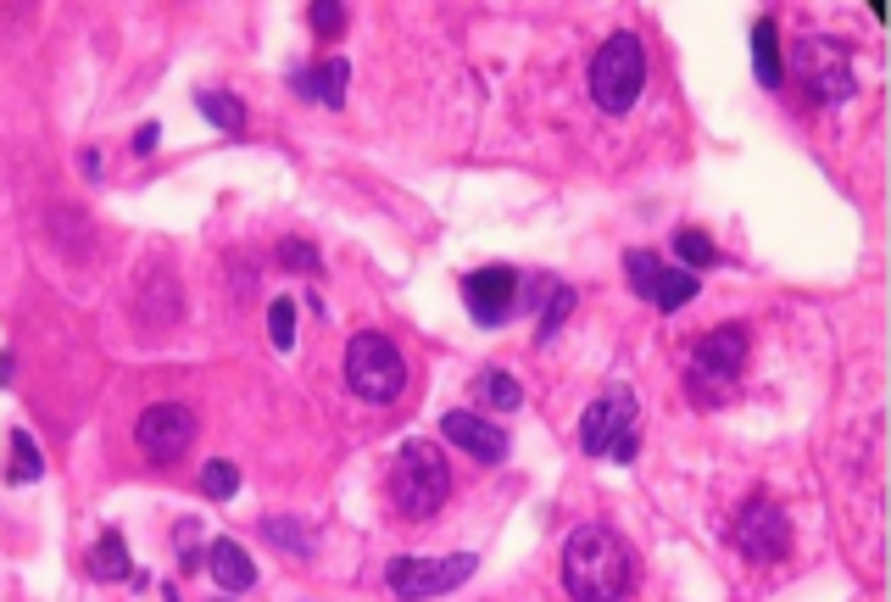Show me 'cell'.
I'll return each instance as SVG.
<instances>
[{"instance_id": "obj_1", "label": "cell", "mask_w": 891, "mask_h": 602, "mask_svg": "<svg viewBox=\"0 0 891 602\" xmlns=\"http://www.w3.org/2000/svg\"><path fill=\"white\" fill-rule=\"evenodd\" d=\"M563 591L574 602H624L636 591V547L613 525H580L563 541Z\"/></svg>"}, {"instance_id": "obj_2", "label": "cell", "mask_w": 891, "mask_h": 602, "mask_svg": "<svg viewBox=\"0 0 891 602\" xmlns=\"http://www.w3.org/2000/svg\"><path fill=\"white\" fill-rule=\"evenodd\" d=\"M647 90V45L636 29H618L602 40V51L591 56V96L602 112L624 118Z\"/></svg>"}, {"instance_id": "obj_3", "label": "cell", "mask_w": 891, "mask_h": 602, "mask_svg": "<svg viewBox=\"0 0 891 602\" xmlns=\"http://www.w3.org/2000/svg\"><path fill=\"white\" fill-rule=\"evenodd\" d=\"M391 496L407 519H435L452 496V463L435 441H407L391 463Z\"/></svg>"}, {"instance_id": "obj_4", "label": "cell", "mask_w": 891, "mask_h": 602, "mask_svg": "<svg viewBox=\"0 0 891 602\" xmlns=\"http://www.w3.org/2000/svg\"><path fill=\"white\" fill-rule=\"evenodd\" d=\"M345 385L363 396V402H396L407 391V358L391 335L380 329H363L345 340Z\"/></svg>"}, {"instance_id": "obj_5", "label": "cell", "mask_w": 891, "mask_h": 602, "mask_svg": "<svg viewBox=\"0 0 891 602\" xmlns=\"http://www.w3.org/2000/svg\"><path fill=\"white\" fill-rule=\"evenodd\" d=\"M580 452L591 458H618V463H630L636 458V391H602L585 413H580Z\"/></svg>"}, {"instance_id": "obj_6", "label": "cell", "mask_w": 891, "mask_h": 602, "mask_svg": "<svg viewBox=\"0 0 891 602\" xmlns=\"http://www.w3.org/2000/svg\"><path fill=\"white\" fill-rule=\"evenodd\" d=\"M796 78H802V96H809L814 107L853 101V56L831 34H814V40L796 45Z\"/></svg>"}, {"instance_id": "obj_7", "label": "cell", "mask_w": 891, "mask_h": 602, "mask_svg": "<svg viewBox=\"0 0 891 602\" xmlns=\"http://www.w3.org/2000/svg\"><path fill=\"white\" fill-rule=\"evenodd\" d=\"M134 441L151 463H178L196 447V413L185 402H151L134 418Z\"/></svg>"}, {"instance_id": "obj_8", "label": "cell", "mask_w": 891, "mask_h": 602, "mask_svg": "<svg viewBox=\"0 0 891 602\" xmlns=\"http://www.w3.org/2000/svg\"><path fill=\"white\" fill-rule=\"evenodd\" d=\"M736 547L752 558V563H780L791 552V519L774 496H747L741 513H736Z\"/></svg>"}, {"instance_id": "obj_9", "label": "cell", "mask_w": 891, "mask_h": 602, "mask_svg": "<svg viewBox=\"0 0 891 602\" xmlns=\"http://www.w3.org/2000/svg\"><path fill=\"white\" fill-rule=\"evenodd\" d=\"M480 558L474 552H452V558H391L385 580L402 596H440V591H458L463 580H474Z\"/></svg>"}, {"instance_id": "obj_10", "label": "cell", "mask_w": 891, "mask_h": 602, "mask_svg": "<svg viewBox=\"0 0 891 602\" xmlns=\"http://www.w3.org/2000/svg\"><path fill=\"white\" fill-rule=\"evenodd\" d=\"M747 352H752L747 324H719V329H707V335L696 340V352H691V391L702 396V385H730V380L741 374Z\"/></svg>"}, {"instance_id": "obj_11", "label": "cell", "mask_w": 891, "mask_h": 602, "mask_svg": "<svg viewBox=\"0 0 891 602\" xmlns=\"http://www.w3.org/2000/svg\"><path fill=\"white\" fill-rule=\"evenodd\" d=\"M463 307H469V318H474V324H485V329L507 324V318H513V307H518V274H513L507 263L474 269V274L463 280Z\"/></svg>"}, {"instance_id": "obj_12", "label": "cell", "mask_w": 891, "mask_h": 602, "mask_svg": "<svg viewBox=\"0 0 891 602\" xmlns=\"http://www.w3.org/2000/svg\"><path fill=\"white\" fill-rule=\"evenodd\" d=\"M440 429H446V441L463 447V452L480 458V463H502V458H507V436H502V424H491L485 413L458 407V413H446V418H440Z\"/></svg>"}, {"instance_id": "obj_13", "label": "cell", "mask_w": 891, "mask_h": 602, "mask_svg": "<svg viewBox=\"0 0 891 602\" xmlns=\"http://www.w3.org/2000/svg\"><path fill=\"white\" fill-rule=\"evenodd\" d=\"M345 78H351V62H345V56H329V62H318L312 73H296L290 84H296V96H312V101H323L329 112H340V107H345Z\"/></svg>"}, {"instance_id": "obj_14", "label": "cell", "mask_w": 891, "mask_h": 602, "mask_svg": "<svg viewBox=\"0 0 891 602\" xmlns=\"http://www.w3.org/2000/svg\"><path fill=\"white\" fill-rule=\"evenodd\" d=\"M207 569H212V580H218L229 596H240V591H251V585H256V563H251V558H245V547H240V541H229V536L207 547Z\"/></svg>"}, {"instance_id": "obj_15", "label": "cell", "mask_w": 891, "mask_h": 602, "mask_svg": "<svg viewBox=\"0 0 891 602\" xmlns=\"http://www.w3.org/2000/svg\"><path fill=\"white\" fill-rule=\"evenodd\" d=\"M752 67H758V84H763V90H780V84H785V62H780V29H774V18H758V23H752Z\"/></svg>"}, {"instance_id": "obj_16", "label": "cell", "mask_w": 891, "mask_h": 602, "mask_svg": "<svg viewBox=\"0 0 891 602\" xmlns=\"http://www.w3.org/2000/svg\"><path fill=\"white\" fill-rule=\"evenodd\" d=\"M134 574V563H129V547H123V536L118 530H107L101 541H96V552H89V580H101V585H118V580H129Z\"/></svg>"}, {"instance_id": "obj_17", "label": "cell", "mask_w": 891, "mask_h": 602, "mask_svg": "<svg viewBox=\"0 0 891 602\" xmlns=\"http://www.w3.org/2000/svg\"><path fill=\"white\" fill-rule=\"evenodd\" d=\"M474 396H480V407H491V413H513V407H524V385H518L507 369H485V374L474 380Z\"/></svg>"}, {"instance_id": "obj_18", "label": "cell", "mask_w": 891, "mask_h": 602, "mask_svg": "<svg viewBox=\"0 0 891 602\" xmlns=\"http://www.w3.org/2000/svg\"><path fill=\"white\" fill-rule=\"evenodd\" d=\"M696 291H702V285H696V274H685V269H669V263H663V274H658V285H652V296H647V302H652V307H663V313H680V307H691V302H696Z\"/></svg>"}, {"instance_id": "obj_19", "label": "cell", "mask_w": 891, "mask_h": 602, "mask_svg": "<svg viewBox=\"0 0 891 602\" xmlns=\"http://www.w3.org/2000/svg\"><path fill=\"white\" fill-rule=\"evenodd\" d=\"M196 101H201V112H207L212 129H223V134H245V101H240V96H229V90H201Z\"/></svg>"}, {"instance_id": "obj_20", "label": "cell", "mask_w": 891, "mask_h": 602, "mask_svg": "<svg viewBox=\"0 0 891 602\" xmlns=\"http://www.w3.org/2000/svg\"><path fill=\"white\" fill-rule=\"evenodd\" d=\"M580 307V291H569V285H558L552 280V291H547V302H541V324H535V340H541V347H547V340L569 324V313Z\"/></svg>"}, {"instance_id": "obj_21", "label": "cell", "mask_w": 891, "mask_h": 602, "mask_svg": "<svg viewBox=\"0 0 891 602\" xmlns=\"http://www.w3.org/2000/svg\"><path fill=\"white\" fill-rule=\"evenodd\" d=\"M45 474V452L34 447L29 429H12V485H34Z\"/></svg>"}, {"instance_id": "obj_22", "label": "cell", "mask_w": 891, "mask_h": 602, "mask_svg": "<svg viewBox=\"0 0 891 602\" xmlns=\"http://www.w3.org/2000/svg\"><path fill=\"white\" fill-rule=\"evenodd\" d=\"M674 256H680V263H685V274H691V269L719 263V245H713L702 229H680V234H674Z\"/></svg>"}, {"instance_id": "obj_23", "label": "cell", "mask_w": 891, "mask_h": 602, "mask_svg": "<svg viewBox=\"0 0 891 602\" xmlns=\"http://www.w3.org/2000/svg\"><path fill=\"white\" fill-rule=\"evenodd\" d=\"M624 274H630V291L647 302L652 285H658V274H663V256L658 251H630V256H624Z\"/></svg>"}, {"instance_id": "obj_24", "label": "cell", "mask_w": 891, "mask_h": 602, "mask_svg": "<svg viewBox=\"0 0 891 602\" xmlns=\"http://www.w3.org/2000/svg\"><path fill=\"white\" fill-rule=\"evenodd\" d=\"M240 491V469L229 463V458H212L207 469H201V496H212V502H229Z\"/></svg>"}, {"instance_id": "obj_25", "label": "cell", "mask_w": 891, "mask_h": 602, "mask_svg": "<svg viewBox=\"0 0 891 602\" xmlns=\"http://www.w3.org/2000/svg\"><path fill=\"white\" fill-rule=\"evenodd\" d=\"M274 256H279V269H290V274H318V245L312 240H296L290 234V240H279Z\"/></svg>"}, {"instance_id": "obj_26", "label": "cell", "mask_w": 891, "mask_h": 602, "mask_svg": "<svg viewBox=\"0 0 891 602\" xmlns=\"http://www.w3.org/2000/svg\"><path fill=\"white\" fill-rule=\"evenodd\" d=\"M267 335H274V352H290L296 347V307L285 296L267 307Z\"/></svg>"}, {"instance_id": "obj_27", "label": "cell", "mask_w": 891, "mask_h": 602, "mask_svg": "<svg viewBox=\"0 0 891 602\" xmlns=\"http://www.w3.org/2000/svg\"><path fill=\"white\" fill-rule=\"evenodd\" d=\"M262 536L274 541V547H285V552H296V558H307V552H312V541H307V536H301L290 519H262Z\"/></svg>"}, {"instance_id": "obj_28", "label": "cell", "mask_w": 891, "mask_h": 602, "mask_svg": "<svg viewBox=\"0 0 891 602\" xmlns=\"http://www.w3.org/2000/svg\"><path fill=\"white\" fill-rule=\"evenodd\" d=\"M307 23H312L318 34L334 40V34L345 29V7H334V0H312V7H307Z\"/></svg>"}, {"instance_id": "obj_29", "label": "cell", "mask_w": 891, "mask_h": 602, "mask_svg": "<svg viewBox=\"0 0 891 602\" xmlns=\"http://www.w3.org/2000/svg\"><path fill=\"white\" fill-rule=\"evenodd\" d=\"M156 140H162V129H156V123H145V129L134 134V156H151V151H156Z\"/></svg>"}, {"instance_id": "obj_30", "label": "cell", "mask_w": 891, "mask_h": 602, "mask_svg": "<svg viewBox=\"0 0 891 602\" xmlns=\"http://www.w3.org/2000/svg\"><path fill=\"white\" fill-rule=\"evenodd\" d=\"M78 167H84L89 179H101V151H78Z\"/></svg>"}, {"instance_id": "obj_31", "label": "cell", "mask_w": 891, "mask_h": 602, "mask_svg": "<svg viewBox=\"0 0 891 602\" xmlns=\"http://www.w3.org/2000/svg\"><path fill=\"white\" fill-rule=\"evenodd\" d=\"M12 380V358H0V385H7Z\"/></svg>"}]
</instances>
